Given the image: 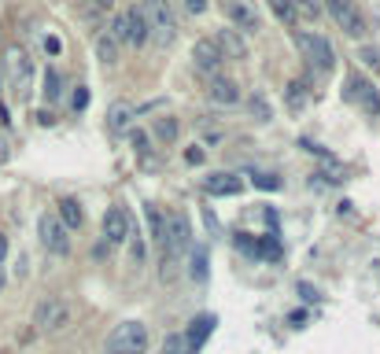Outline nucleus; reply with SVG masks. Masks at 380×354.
<instances>
[{"mask_svg": "<svg viewBox=\"0 0 380 354\" xmlns=\"http://www.w3.org/2000/svg\"><path fill=\"white\" fill-rule=\"evenodd\" d=\"M119 45H133V48H144L152 41V30H148V19H144V11L140 4L133 8H126L122 15H115L111 19V30H108Z\"/></svg>", "mask_w": 380, "mask_h": 354, "instance_id": "1", "label": "nucleus"}, {"mask_svg": "<svg viewBox=\"0 0 380 354\" xmlns=\"http://www.w3.org/2000/svg\"><path fill=\"white\" fill-rule=\"evenodd\" d=\"M163 251L170 258H181V255H189L192 251V221L185 211H170L166 221H163Z\"/></svg>", "mask_w": 380, "mask_h": 354, "instance_id": "2", "label": "nucleus"}, {"mask_svg": "<svg viewBox=\"0 0 380 354\" xmlns=\"http://www.w3.org/2000/svg\"><path fill=\"white\" fill-rule=\"evenodd\" d=\"M71 321H74V307L67 303V299H59V295H48L45 303L34 310V325H37V332L41 336H56V332L67 329Z\"/></svg>", "mask_w": 380, "mask_h": 354, "instance_id": "3", "label": "nucleus"}, {"mask_svg": "<svg viewBox=\"0 0 380 354\" xmlns=\"http://www.w3.org/2000/svg\"><path fill=\"white\" fill-rule=\"evenodd\" d=\"M295 45H299L303 59H307L318 74H329V71L336 67V52H332V45H329V37H321V34H314V30H295Z\"/></svg>", "mask_w": 380, "mask_h": 354, "instance_id": "4", "label": "nucleus"}, {"mask_svg": "<svg viewBox=\"0 0 380 354\" xmlns=\"http://www.w3.org/2000/svg\"><path fill=\"white\" fill-rule=\"evenodd\" d=\"M148 351V325L144 321H122L108 336V354H144Z\"/></svg>", "mask_w": 380, "mask_h": 354, "instance_id": "5", "label": "nucleus"}, {"mask_svg": "<svg viewBox=\"0 0 380 354\" xmlns=\"http://www.w3.org/2000/svg\"><path fill=\"white\" fill-rule=\"evenodd\" d=\"M140 11H144L148 30L159 45H170L177 37V19H174V11H170L166 0H140Z\"/></svg>", "mask_w": 380, "mask_h": 354, "instance_id": "6", "label": "nucleus"}, {"mask_svg": "<svg viewBox=\"0 0 380 354\" xmlns=\"http://www.w3.org/2000/svg\"><path fill=\"white\" fill-rule=\"evenodd\" d=\"M4 67H8V85H11V93H15L19 100H30V93H34V59L26 56L22 48H8Z\"/></svg>", "mask_w": 380, "mask_h": 354, "instance_id": "7", "label": "nucleus"}, {"mask_svg": "<svg viewBox=\"0 0 380 354\" xmlns=\"http://www.w3.org/2000/svg\"><path fill=\"white\" fill-rule=\"evenodd\" d=\"M325 11H329V19L344 30L347 37H365V19H362V11L355 0H325Z\"/></svg>", "mask_w": 380, "mask_h": 354, "instance_id": "8", "label": "nucleus"}, {"mask_svg": "<svg viewBox=\"0 0 380 354\" xmlns=\"http://www.w3.org/2000/svg\"><path fill=\"white\" fill-rule=\"evenodd\" d=\"M221 11H226L233 30H240V34H258L262 30V15H258L255 0H221Z\"/></svg>", "mask_w": 380, "mask_h": 354, "instance_id": "9", "label": "nucleus"}, {"mask_svg": "<svg viewBox=\"0 0 380 354\" xmlns=\"http://www.w3.org/2000/svg\"><path fill=\"white\" fill-rule=\"evenodd\" d=\"M344 96H347L351 103H358L365 115H380V93H377V85L370 82V78H362L358 71H351V74H347V89H344Z\"/></svg>", "mask_w": 380, "mask_h": 354, "instance_id": "10", "label": "nucleus"}, {"mask_svg": "<svg viewBox=\"0 0 380 354\" xmlns=\"http://www.w3.org/2000/svg\"><path fill=\"white\" fill-rule=\"evenodd\" d=\"M37 236H41V244L48 247L52 255H71V233L59 226V218L56 214H41L37 218Z\"/></svg>", "mask_w": 380, "mask_h": 354, "instance_id": "11", "label": "nucleus"}, {"mask_svg": "<svg viewBox=\"0 0 380 354\" xmlns=\"http://www.w3.org/2000/svg\"><path fill=\"white\" fill-rule=\"evenodd\" d=\"M221 52H218V45L211 41V37H200V41L192 45V67L200 71V74H207V78H214L218 71H221Z\"/></svg>", "mask_w": 380, "mask_h": 354, "instance_id": "12", "label": "nucleus"}, {"mask_svg": "<svg viewBox=\"0 0 380 354\" xmlns=\"http://www.w3.org/2000/svg\"><path fill=\"white\" fill-rule=\"evenodd\" d=\"M100 229H103V240H108V247L126 244V236H129V214H126V207H108V211H103Z\"/></svg>", "mask_w": 380, "mask_h": 354, "instance_id": "13", "label": "nucleus"}, {"mask_svg": "<svg viewBox=\"0 0 380 354\" xmlns=\"http://www.w3.org/2000/svg\"><path fill=\"white\" fill-rule=\"evenodd\" d=\"M211 41L218 45L221 59H247V41L240 30H233V26H221V30L211 37Z\"/></svg>", "mask_w": 380, "mask_h": 354, "instance_id": "14", "label": "nucleus"}, {"mask_svg": "<svg viewBox=\"0 0 380 354\" xmlns=\"http://www.w3.org/2000/svg\"><path fill=\"white\" fill-rule=\"evenodd\" d=\"M207 96H211V103H218V108H237V103H240V85L233 82V78L214 74V78H211V89H207Z\"/></svg>", "mask_w": 380, "mask_h": 354, "instance_id": "15", "label": "nucleus"}, {"mask_svg": "<svg viewBox=\"0 0 380 354\" xmlns=\"http://www.w3.org/2000/svg\"><path fill=\"white\" fill-rule=\"evenodd\" d=\"M133 118H137V108H133V103L115 100L111 108H108V129H111L115 137H119V133H126V129L133 126Z\"/></svg>", "mask_w": 380, "mask_h": 354, "instance_id": "16", "label": "nucleus"}, {"mask_svg": "<svg viewBox=\"0 0 380 354\" xmlns=\"http://www.w3.org/2000/svg\"><path fill=\"white\" fill-rule=\"evenodd\" d=\"M203 189L211 196H240L244 192V181L237 174H207L203 177Z\"/></svg>", "mask_w": 380, "mask_h": 354, "instance_id": "17", "label": "nucleus"}, {"mask_svg": "<svg viewBox=\"0 0 380 354\" xmlns=\"http://www.w3.org/2000/svg\"><path fill=\"white\" fill-rule=\"evenodd\" d=\"M59 226L63 229H67V233H74V229H82V221H85V214H82V203H78V200H71V196H67V200H59Z\"/></svg>", "mask_w": 380, "mask_h": 354, "instance_id": "18", "label": "nucleus"}, {"mask_svg": "<svg viewBox=\"0 0 380 354\" xmlns=\"http://www.w3.org/2000/svg\"><path fill=\"white\" fill-rule=\"evenodd\" d=\"M211 329H214V318H211V314H203V318H196V321H192V329L185 332V344H189V351H196V347H200L203 339L211 336Z\"/></svg>", "mask_w": 380, "mask_h": 354, "instance_id": "19", "label": "nucleus"}, {"mask_svg": "<svg viewBox=\"0 0 380 354\" xmlns=\"http://www.w3.org/2000/svg\"><path fill=\"white\" fill-rule=\"evenodd\" d=\"M96 56H100L103 67H115V63H119V41H115L111 34H100L96 37Z\"/></svg>", "mask_w": 380, "mask_h": 354, "instance_id": "20", "label": "nucleus"}, {"mask_svg": "<svg viewBox=\"0 0 380 354\" xmlns=\"http://www.w3.org/2000/svg\"><path fill=\"white\" fill-rule=\"evenodd\" d=\"M152 129H155V137H159L163 144H174L177 140V118H170V115H159L152 122Z\"/></svg>", "mask_w": 380, "mask_h": 354, "instance_id": "21", "label": "nucleus"}, {"mask_svg": "<svg viewBox=\"0 0 380 354\" xmlns=\"http://www.w3.org/2000/svg\"><path fill=\"white\" fill-rule=\"evenodd\" d=\"M266 4H270V11H273V15H277L284 26H295V22H299V11H295L292 0H266Z\"/></svg>", "mask_w": 380, "mask_h": 354, "instance_id": "22", "label": "nucleus"}, {"mask_svg": "<svg viewBox=\"0 0 380 354\" xmlns=\"http://www.w3.org/2000/svg\"><path fill=\"white\" fill-rule=\"evenodd\" d=\"M59 96H63V74H59L56 67H48V71H45V100L56 103Z\"/></svg>", "mask_w": 380, "mask_h": 354, "instance_id": "23", "label": "nucleus"}, {"mask_svg": "<svg viewBox=\"0 0 380 354\" xmlns=\"http://www.w3.org/2000/svg\"><path fill=\"white\" fill-rule=\"evenodd\" d=\"M284 96H288V108H292V111H303V103H307V96H310V89H307V82H292Z\"/></svg>", "mask_w": 380, "mask_h": 354, "instance_id": "24", "label": "nucleus"}, {"mask_svg": "<svg viewBox=\"0 0 380 354\" xmlns=\"http://www.w3.org/2000/svg\"><path fill=\"white\" fill-rule=\"evenodd\" d=\"M129 255H133V262H144V255H148V247H144V240H140V229H133V221H129Z\"/></svg>", "mask_w": 380, "mask_h": 354, "instance_id": "25", "label": "nucleus"}, {"mask_svg": "<svg viewBox=\"0 0 380 354\" xmlns=\"http://www.w3.org/2000/svg\"><path fill=\"white\" fill-rule=\"evenodd\" d=\"M189 273H192V281H200V284L207 281V251H203V247H196V251H192V270Z\"/></svg>", "mask_w": 380, "mask_h": 354, "instance_id": "26", "label": "nucleus"}, {"mask_svg": "<svg viewBox=\"0 0 380 354\" xmlns=\"http://www.w3.org/2000/svg\"><path fill=\"white\" fill-rule=\"evenodd\" d=\"M133 152L140 155V159H148L152 163V140H148V133H144V129H133Z\"/></svg>", "mask_w": 380, "mask_h": 354, "instance_id": "27", "label": "nucleus"}, {"mask_svg": "<svg viewBox=\"0 0 380 354\" xmlns=\"http://www.w3.org/2000/svg\"><path fill=\"white\" fill-rule=\"evenodd\" d=\"M163 354H192L189 344H185V332H174V336H166V344H163Z\"/></svg>", "mask_w": 380, "mask_h": 354, "instance_id": "28", "label": "nucleus"}, {"mask_svg": "<svg viewBox=\"0 0 380 354\" xmlns=\"http://www.w3.org/2000/svg\"><path fill=\"white\" fill-rule=\"evenodd\" d=\"M144 214H148V226H152V240H163V214H159V207H144Z\"/></svg>", "mask_w": 380, "mask_h": 354, "instance_id": "29", "label": "nucleus"}, {"mask_svg": "<svg viewBox=\"0 0 380 354\" xmlns=\"http://www.w3.org/2000/svg\"><path fill=\"white\" fill-rule=\"evenodd\" d=\"M251 115H258V122H270V103H266V96H251Z\"/></svg>", "mask_w": 380, "mask_h": 354, "instance_id": "30", "label": "nucleus"}, {"mask_svg": "<svg viewBox=\"0 0 380 354\" xmlns=\"http://www.w3.org/2000/svg\"><path fill=\"white\" fill-rule=\"evenodd\" d=\"M251 181H255L258 189H266V192H277L281 189V181L273 177V174H251Z\"/></svg>", "mask_w": 380, "mask_h": 354, "instance_id": "31", "label": "nucleus"}, {"mask_svg": "<svg viewBox=\"0 0 380 354\" xmlns=\"http://www.w3.org/2000/svg\"><path fill=\"white\" fill-rule=\"evenodd\" d=\"M71 108H74V111H85V108H89V89H85V85H78V89H74Z\"/></svg>", "mask_w": 380, "mask_h": 354, "instance_id": "32", "label": "nucleus"}, {"mask_svg": "<svg viewBox=\"0 0 380 354\" xmlns=\"http://www.w3.org/2000/svg\"><path fill=\"white\" fill-rule=\"evenodd\" d=\"M292 4H295V11H299V8H303V11H307V15H314V19H318V15H321V4H318V0H292Z\"/></svg>", "mask_w": 380, "mask_h": 354, "instance_id": "33", "label": "nucleus"}, {"mask_svg": "<svg viewBox=\"0 0 380 354\" xmlns=\"http://www.w3.org/2000/svg\"><path fill=\"white\" fill-rule=\"evenodd\" d=\"M203 226L211 229V236H221V226H218V218H214L211 207H203Z\"/></svg>", "mask_w": 380, "mask_h": 354, "instance_id": "34", "label": "nucleus"}, {"mask_svg": "<svg viewBox=\"0 0 380 354\" xmlns=\"http://www.w3.org/2000/svg\"><path fill=\"white\" fill-rule=\"evenodd\" d=\"M181 8H185L189 15H203V11H207V0H181Z\"/></svg>", "mask_w": 380, "mask_h": 354, "instance_id": "35", "label": "nucleus"}, {"mask_svg": "<svg viewBox=\"0 0 380 354\" xmlns=\"http://www.w3.org/2000/svg\"><path fill=\"white\" fill-rule=\"evenodd\" d=\"M362 63H370L373 71H380V52H377V48H365V52H362Z\"/></svg>", "mask_w": 380, "mask_h": 354, "instance_id": "36", "label": "nucleus"}, {"mask_svg": "<svg viewBox=\"0 0 380 354\" xmlns=\"http://www.w3.org/2000/svg\"><path fill=\"white\" fill-rule=\"evenodd\" d=\"M59 48H63V45H59V37H56V34H48V37H45V52H48V56H59Z\"/></svg>", "mask_w": 380, "mask_h": 354, "instance_id": "37", "label": "nucleus"}, {"mask_svg": "<svg viewBox=\"0 0 380 354\" xmlns=\"http://www.w3.org/2000/svg\"><path fill=\"white\" fill-rule=\"evenodd\" d=\"M185 159L189 163H203V144H192V148L185 152Z\"/></svg>", "mask_w": 380, "mask_h": 354, "instance_id": "38", "label": "nucleus"}, {"mask_svg": "<svg viewBox=\"0 0 380 354\" xmlns=\"http://www.w3.org/2000/svg\"><path fill=\"white\" fill-rule=\"evenodd\" d=\"M8 159H11V144H8L4 137H0V166H4Z\"/></svg>", "mask_w": 380, "mask_h": 354, "instance_id": "39", "label": "nucleus"}, {"mask_svg": "<svg viewBox=\"0 0 380 354\" xmlns=\"http://www.w3.org/2000/svg\"><path fill=\"white\" fill-rule=\"evenodd\" d=\"M4 258H8V236L0 233V262H4Z\"/></svg>", "mask_w": 380, "mask_h": 354, "instance_id": "40", "label": "nucleus"}, {"mask_svg": "<svg viewBox=\"0 0 380 354\" xmlns=\"http://www.w3.org/2000/svg\"><path fill=\"white\" fill-rule=\"evenodd\" d=\"M93 4H96V8H111V4H115V0H93Z\"/></svg>", "mask_w": 380, "mask_h": 354, "instance_id": "41", "label": "nucleus"}, {"mask_svg": "<svg viewBox=\"0 0 380 354\" xmlns=\"http://www.w3.org/2000/svg\"><path fill=\"white\" fill-rule=\"evenodd\" d=\"M0 292H4V270H0Z\"/></svg>", "mask_w": 380, "mask_h": 354, "instance_id": "42", "label": "nucleus"}]
</instances>
